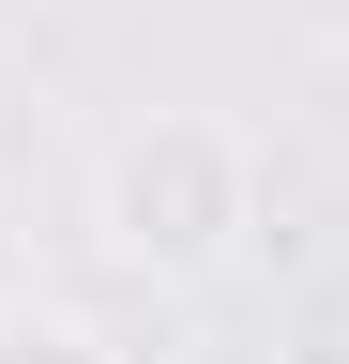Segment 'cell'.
<instances>
[{
    "mask_svg": "<svg viewBox=\"0 0 349 364\" xmlns=\"http://www.w3.org/2000/svg\"><path fill=\"white\" fill-rule=\"evenodd\" d=\"M289 364H349V289H319V304H304V334H289Z\"/></svg>",
    "mask_w": 349,
    "mask_h": 364,
    "instance_id": "3",
    "label": "cell"
},
{
    "mask_svg": "<svg viewBox=\"0 0 349 364\" xmlns=\"http://www.w3.org/2000/svg\"><path fill=\"white\" fill-rule=\"evenodd\" d=\"M92 228H107V258L167 273V289L228 273L243 228H258V136L213 122V107H152V122H122L107 167H92Z\"/></svg>",
    "mask_w": 349,
    "mask_h": 364,
    "instance_id": "1",
    "label": "cell"
},
{
    "mask_svg": "<svg viewBox=\"0 0 349 364\" xmlns=\"http://www.w3.org/2000/svg\"><path fill=\"white\" fill-rule=\"evenodd\" d=\"M0 364H122V334L61 289H0Z\"/></svg>",
    "mask_w": 349,
    "mask_h": 364,
    "instance_id": "2",
    "label": "cell"
}]
</instances>
